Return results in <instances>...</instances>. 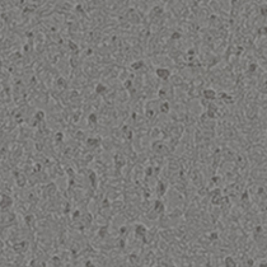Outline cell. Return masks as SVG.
I'll list each match as a JSON object with an SVG mask.
<instances>
[{"label": "cell", "mask_w": 267, "mask_h": 267, "mask_svg": "<svg viewBox=\"0 0 267 267\" xmlns=\"http://www.w3.org/2000/svg\"><path fill=\"white\" fill-rule=\"evenodd\" d=\"M36 118H37L38 121H41V120H43V118H45V113H43L42 111H39V112H37V113H36Z\"/></svg>", "instance_id": "ba28073f"}, {"label": "cell", "mask_w": 267, "mask_h": 267, "mask_svg": "<svg viewBox=\"0 0 267 267\" xmlns=\"http://www.w3.org/2000/svg\"><path fill=\"white\" fill-rule=\"evenodd\" d=\"M159 108H160V112L167 113V112H169V108H170V107H169V103H168V102H163V103L160 104Z\"/></svg>", "instance_id": "3957f363"}, {"label": "cell", "mask_w": 267, "mask_h": 267, "mask_svg": "<svg viewBox=\"0 0 267 267\" xmlns=\"http://www.w3.org/2000/svg\"><path fill=\"white\" fill-rule=\"evenodd\" d=\"M154 210L157 211V212H163L164 211V205H163V202H160V201H155V203H154Z\"/></svg>", "instance_id": "7a4b0ae2"}, {"label": "cell", "mask_w": 267, "mask_h": 267, "mask_svg": "<svg viewBox=\"0 0 267 267\" xmlns=\"http://www.w3.org/2000/svg\"><path fill=\"white\" fill-rule=\"evenodd\" d=\"M155 74L162 80H167V79H169V76H170V71H169V69H167V67H159V69H157L155 70Z\"/></svg>", "instance_id": "6da1fadb"}, {"label": "cell", "mask_w": 267, "mask_h": 267, "mask_svg": "<svg viewBox=\"0 0 267 267\" xmlns=\"http://www.w3.org/2000/svg\"><path fill=\"white\" fill-rule=\"evenodd\" d=\"M144 66V63L142 61H136V63H134L132 65H131V67H132L134 70H139L140 67Z\"/></svg>", "instance_id": "5b68a950"}, {"label": "cell", "mask_w": 267, "mask_h": 267, "mask_svg": "<svg viewBox=\"0 0 267 267\" xmlns=\"http://www.w3.org/2000/svg\"><path fill=\"white\" fill-rule=\"evenodd\" d=\"M89 121H90V122H97V117H96V115H90V116H89Z\"/></svg>", "instance_id": "9c48e42d"}, {"label": "cell", "mask_w": 267, "mask_h": 267, "mask_svg": "<svg viewBox=\"0 0 267 267\" xmlns=\"http://www.w3.org/2000/svg\"><path fill=\"white\" fill-rule=\"evenodd\" d=\"M97 93H99V94H102V93H104V92H107V88L103 85V84H98L97 85Z\"/></svg>", "instance_id": "8992f818"}, {"label": "cell", "mask_w": 267, "mask_h": 267, "mask_svg": "<svg viewBox=\"0 0 267 267\" xmlns=\"http://www.w3.org/2000/svg\"><path fill=\"white\" fill-rule=\"evenodd\" d=\"M98 142H99L98 139H88V141H87L88 145H98Z\"/></svg>", "instance_id": "52a82bcc"}, {"label": "cell", "mask_w": 267, "mask_h": 267, "mask_svg": "<svg viewBox=\"0 0 267 267\" xmlns=\"http://www.w3.org/2000/svg\"><path fill=\"white\" fill-rule=\"evenodd\" d=\"M205 97L207 98V99H214L215 98V92H212L211 89H207V90H205Z\"/></svg>", "instance_id": "277c9868"}]
</instances>
